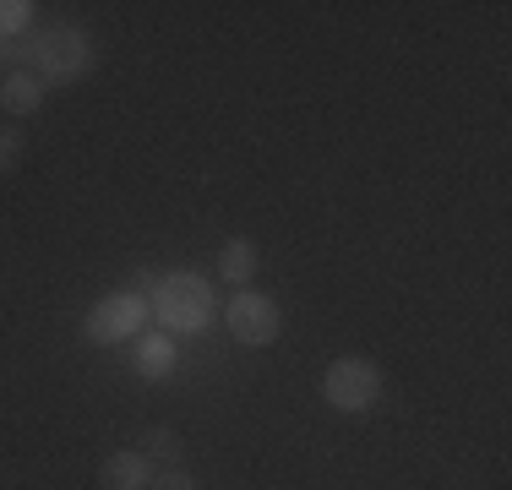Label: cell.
I'll return each mask as SVG.
<instances>
[{"label":"cell","mask_w":512,"mask_h":490,"mask_svg":"<svg viewBox=\"0 0 512 490\" xmlns=\"http://www.w3.org/2000/svg\"><path fill=\"white\" fill-rule=\"evenodd\" d=\"M180 365V349L169 333H142L137 338V360H131V371L142 376V382H169Z\"/></svg>","instance_id":"6"},{"label":"cell","mask_w":512,"mask_h":490,"mask_svg":"<svg viewBox=\"0 0 512 490\" xmlns=\"http://www.w3.org/2000/svg\"><path fill=\"white\" fill-rule=\"evenodd\" d=\"M142 447H148V452H142V458H158V463H164V469H180V436L175 431H169V425H153V431L148 436H142Z\"/></svg>","instance_id":"10"},{"label":"cell","mask_w":512,"mask_h":490,"mask_svg":"<svg viewBox=\"0 0 512 490\" xmlns=\"http://www.w3.org/2000/svg\"><path fill=\"white\" fill-rule=\"evenodd\" d=\"M218 316H224L229 338L246 343V349H267V343L284 333L278 300H273V294H262V289H235V294H229V305H224Z\"/></svg>","instance_id":"5"},{"label":"cell","mask_w":512,"mask_h":490,"mask_svg":"<svg viewBox=\"0 0 512 490\" xmlns=\"http://www.w3.org/2000/svg\"><path fill=\"white\" fill-rule=\"evenodd\" d=\"M322 398L333 403L338 414H365L376 398H382V371H376L365 354H344L322 371Z\"/></svg>","instance_id":"4"},{"label":"cell","mask_w":512,"mask_h":490,"mask_svg":"<svg viewBox=\"0 0 512 490\" xmlns=\"http://www.w3.org/2000/svg\"><path fill=\"white\" fill-rule=\"evenodd\" d=\"M28 22H33V6H28V0H0V39L22 33Z\"/></svg>","instance_id":"11"},{"label":"cell","mask_w":512,"mask_h":490,"mask_svg":"<svg viewBox=\"0 0 512 490\" xmlns=\"http://www.w3.org/2000/svg\"><path fill=\"white\" fill-rule=\"evenodd\" d=\"M153 485V463L142 458L137 447L126 452H109L104 469H99V490H148Z\"/></svg>","instance_id":"7"},{"label":"cell","mask_w":512,"mask_h":490,"mask_svg":"<svg viewBox=\"0 0 512 490\" xmlns=\"http://www.w3.org/2000/svg\"><path fill=\"white\" fill-rule=\"evenodd\" d=\"M148 294L142 289H115L104 294V300L88 305V316H82V338L99 343V349H115V343L126 338H142V327H148Z\"/></svg>","instance_id":"3"},{"label":"cell","mask_w":512,"mask_h":490,"mask_svg":"<svg viewBox=\"0 0 512 490\" xmlns=\"http://www.w3.org/2000/svg\"><path fill=\"white\" fill-rule=\"evenodd\" d=\"M22 131L17 126H6V120H0V175H11V169H17V158H22Z\"/></svg>","instance_id":"12"},{"label":"cell","mask_w":512,"mask_h":490,"mask_svg":"<svg viewBox=\"0 0 512 490\" xmlns=\"http://www.w3.org/2000/svg\"><path fill=\"white\" fill-rule=\"evenodd\" d=\"M148 490H202V485L191 480L186 469H153V485Z\"/></svg>","instance_id":"13"},{"label":"cell","mask_w":512,"mask_h":490,"mask_svg":"<svg viewBox=\"0 0 512 490\" xmlns=\"http://www.w3.org/2000/svg\"><path fill=\"white\" fill-rule=\"evenodd\" d=\"M39 104H44V82L33 77L28 66L11 71V77L0 82V109H6V115H33Z\"/></svg>","instance_id":"9"},{"label":"cell","mask_w":512,"mask_h":490,"mask_svg":"<svg viewBox=\"0 0 512 490\" xmlns=\"http://www.w3.org/2000/svg\"><path fill=\"white\" fill-rule=\"evenodd\" d=\"M93 66H99V44L82 28H44V39H33L28 49V71L44 82V93L82 82Z\"/></svg>","instance_id":"2"},{"label":"cell","mask_w":512,"mask_h":490,"mask_svg":"<svg viewBox=\"0 0 512 490\" xmlns=\"http://www.w3.org/2000/svg\"><path fill=\"white\" fill-rule=\"evenodd\" d=\"M256 262H262L256 240L251 235H229L224 251H218V278H224V284H235V289H246L251 273H256Z\"/></svg>","instance_id":"8"},{"label":"cell","mask_w":512,"mask_h":490,"mask_svg":"<svg viewBox=\"0 0 512 490\" xmlns=\"http://www.w3.org/2000/svg\"><path fill=\"white\" fill-rule=\"evenodd\" d=\"M148 311H153L158 333H169V338L207 333V322L218 316V289L202 273H164L148 289Z\"/></svg>","instance_id":"1"}]
</instances>
